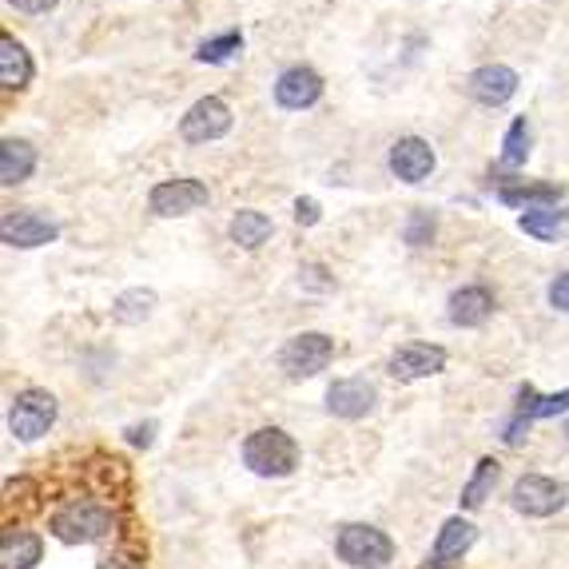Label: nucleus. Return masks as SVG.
I'll return each mask as SVG.
<instances>
[{"label": "nucleus", "mask_w": 569, "mask_h": 569, "mask_svg": "<svg viewBox=\"0 0 569 569\" xmlns=\"http://www.w3.org/2000/svg\"><path fill=\"white\" fill-rule=\"evenodd\" d=\"M521 231L534 235V240H558L569 231V211L566 208H529L521 215Z\"/></svg>", "instance_id": "nucleus-22"}, {"label": "nucleus", "mask_w": 569, "mask_h": 569, "mask_svg": "<svg viewBox=\"0 0 569 569\" xmlns=\"http://www.w3.org/2000/svg\"><path fill=\"white\" fill-rule=\"evenodd\" d=\"M498 478H502V462L494 459V454H486V459L474 466V478L462 486V509H478L482 502L494 494V486H498Z\"/></svg>", "instance_id": "nucleus-21"}, {"label": "nucleus", "mask_w": 569, "mask_h": 569, "mask_svg": "<svg viewBox=\"0 0 569 569\" xmlns=\"http://www.w3.org/2000/svg\"><path fill=\"white\" fill-rule=\"evenodd\" d=\"M12 9L17 12H29V17H41V12H49V9H56L61 0H9Z\"/></svg>", "instance_id": "nucleus-31"}, {"label": "nucleus", "mask_w": 569, "mask_h": 569, "mask_svg": "<svg viewBox=\"0 0 569 569\" xmlns=\"http://www.w3.org/2000/svg\"><path fill=\"white\" fill-rule=\"evenodd\" d=\"M243 466L260 478H287L299 466V442L283 426H260L243 439Z\"/></svg>", "instance_id": "nucleus-1"}, {"label": "nucleus", "mask_w": 569, "mask_h": 569, "mask_svg": "<svg viewBox=\"0 0 569 569\" xmlns=\"http://www.w3.org/2000/svg\"><path fill=\"white\" fill-rule=\"evenodd\" d=\"M124 434H128L131 446H144V450H148L151 442H156V422H136V426H128Z\"/></svg>", "instance_id": "nucleus-29"}, {"label": "nucleus", "mask_w": 569, "mask_h": 569, "mask_svg": "<svg viewBox=\"0 0 569 569\" xmlns=\"http://www.w3.org/2000/svg\"><path fill=\"white\" fill-rule=\"evenodd\" d=\"M498 200L509 203V208H558L561 188L558 183H506L498 191Z\"/></svg>", "instance_id": "nucleus-20"}, {"label": "nucleus", "mask_w": 569, "mask_h": 569, "mask_svg": "<svg viewBox=\"0 0 569 569\" xmlns=\"http://www.w3.org/2000/svg\"><path fill=\"white\" fill-rule=\"evenodd\" d=\"M526 156H529V120L518 116V120L509 124L506 140H502V164H506V168H521Z\"/></svg>", "instance_id": "nucleus-24"}, {"label": "nucleus", "mask_w": 569, "mask_h": 569, "mask_svg": "<svg viewBox=\"0 0 569 569\" xmlns=\"http://www.w3.org/2000/svg\"><path fill=\"white\" fill-rule=\"evenodd\" d=\"M295 220L303 223V228H315V223L323 220V211H319V203L310 200V196H299L295 200Z\"/></svg>", "instance_id": "nucleus-27"}, {"label": "nucleus", "mask_w": 569, "mask_h": 569, "mask_svg": "<svg viewBox=\"0 0 569 569\" xmlns=\"http://www.w3.org/2000/svg\"><path fill=\"white\" fill-rule=\"evenodd\" d=\"M203 203H208V183L200 180H164L151 188L148 196V208L151 215H164V220H171V215H191V211H200Z\"/></svg>", "instance_id": "nucleus-6"}, {"label": "nucleus", "mask_w": 569, "mask_h": 569, "mask_svg": "<svg viewBox=\"0 0 569 569\" xmlns=\"http://www.w3.org/2000/svg\"><path fill=\"white\" fill-rule=\"evenodd\" d=\"M466 92L470 101L486 104V108H502L518 92V72L506 69V64H482L466 76Z\"/></svg>", "instance_id": "nucleus-11"}, {"label": "nucleus", "mask_w": 569, "mask_h": 569, "mask_svg": "<svg viewBox=\"0 0 569 569\" xmlns=\"http://www.w3.org/2000/svg\"><path fill=\"white\" fill-rule=\"evenodd\" d=\"M231 131V108L220 101V96H203L188 108V116L180 120V136L188 144H208L220 140Z\"/></svg>", "instance_id": "nucleus-8"}, {"label": "nucleus", "mask_w": 569, "mask_h": 569, "mask_svg": "<svg viewBox=\"0 0 569 569\" xmlns=\"http://www.w3.org/2000/svg\"><path fill=\"white\" fill-rule=\"evenodd\" d=\"M549 307L569 310V271H566V275H558L554 283H549Z\"/></svg>", "instance_id": "nucleus-30"}, {"label": "nucleus", "mask_w": 569, "mask_h": 569, "mask_svg": "<svg viewBox=\"0 0 569 569\" xmlns=\"http://www.w3.org/2000/svg\"><path fill=\"white\" fill-rule=\"evenodd\" d=\"M434 148H430L422 136H402L390 148V171L399 176L402 183H422L434 171Z\"/></svg>", "instance_id": "nucleus-13"}, {"label": "nucleus", "mask_w": 569, "mask_h": 569, "mask_svg": "<svg viewBox=\"0 0 569 569\" xmlns=\"http://www.w3.org/2000/svg\"><path fill=\"white\" fill-rule=\"evenodd\" d=\"M335 359V339L323 335V330H303L295 339H287V347L280 350V367L287 379H315L319 370L330 367Z\"/></svg>", "instance_id": "nucleus-4"}, {"label": "nucleus", "mask_w": 569, "mask_h": 569, "mask_svg": "<svg viewBox=\"0 0 569 569\" xmlns=\"http://www.w3.org/2000/svg\"><path fill=\"white\" fill-rule=\"evenodd\" d=\"M335 554H339V561H347L350 569H382L394 558V541H390L379 526L350 521V526L339 529V538H335Z\"/></svg>", "instance_id": "nucleus-2"}, {"label": "nucleus", "mask_w": 569, "mask_h": 569, "mask_svg": "<svg viewBox=\"0 0 569 569\" xmlns=\"http://www.w3.org/2000/svg\"><path fill=\"white\" fill-rule=\"evenodd\" d=\"M566 502L569 486L558 478H546V474H521L509 489V506L526 518H554L558 509H566Z\"/></svg>", "instance_id": "nucleus-5"}, {"label": "nucleus", "mask_w": 569, "mask_h": 569, "mask_svg": "<svg viewBox=\"0 0 569 569\" xmlns=\"http://www.w3.org/2000/svg\"><path fill=\"white\" fill-rule=\"evenodd\" d=\"M323 96V76L315 69H303V64H295V69H287L280 76V84H275V101H280V108H310V104Z\"/></svg>", "instance_id": "nucleus-14"}, {"label": "nucleus", "mask_w": 569, "mask_h": 569, "mask_svg": "<svg viewBox=\"0 0 569 569\" xmlns=\"http://www.w3.org/2000/svg\"><path fill=\"white\" fill-rule=\"evenodd\" d=\"M489 315H494V295L482 283H470V287L450 295V323L454 327H482Z\"/></svg>", "instance_id": "nucleus-15"}, {"label": "nucleus", "mask_w": 569, "mask_h": 569, "mask_svg": "<svg viewBox=\"0 0 569 569\" xmlns=\"http://www.w3.org/2000/svg\"><path fill=\"white\" fill-rule=\"evenodd\" d=\"M32 81V56L21 41H12L9 32L0 36V84L4 88H24Z\"/></svg>", "instance_id": "nucleus-19"}, {"label": "nucleus", "mask_w": 569, "mask_h": 569, "mask_svg": "<svg viewBox=\"0 0 569 569\" xmlns=\"http://www.w3.org/2000/svg\"><path fill=\"white\" fill-rule=\"evenodd\" d=\"M32 168H36V148H32L29 140H4L0 144V183L4 188H17V183H24L32 176Z\"/></svg>", "instance_id": "nucleus-16"}, {"label": "nucleus", "mask_w": 569, "mask_h": 569, "mask_svg": "<svg viewBox=\"0 0 569 569\" xmlns=\"http://www.w3.org/2000/svg\"><path fill=\"white\" fill-rule=\"evenodd\" d=\"M299 275H303V283H307V287H315V291H330V287H335V280H327V267H319V263H307Z\"/></svg>", "instance_id": "nucleus-28"}, {"label": "nucleus", "mask_w": 569, "mask_h": 569, "mask_svg": "<svg viewBox=\"0 0 569 569\" xmlns=\"http://www.w3.org/2000/svg\"><path fill=\"white\" fill-rule=\"evenodd\" d=\"M0 240L9 243V247H44V243H56L61 240V228L41 215V211H4V220H0Z\"/></svg>", "instance_id": "nucleus-7"}, {"label": "nucleus", "mask_w": 569, "mask_h": 569, "mask_svg": "<svg viewBox=\"0 0 569 569\" xmlns=\"http://www.w3.org/2000/svg\"><path fill=\"white\" fill-rule=\"evenodd\" d=\"M569 410V390H558V394H538V390L529 387H518V407H514V414H521V419L538 422V419H558V414H566Z\"/></svg>", "instance_id": "nucleus-18"}, {"label": "nucleus", "mask_w": 569, "mask_h": 569, "mask_svg": "<svg viewBox=\"0 0 569 569\" xmlns=\"http://www.w3.org/2000/svg\"><path fill=\"white\" fill-rule=\"evenodd\" d=\"M271 220L263 215V211H251V208H243V211H235L231 215V228H228V235H231V243L235 247H243V251H260L263 243L271 240Z\"/></svg>", "instance_id": "nucleus-17"}, {"label": "nucleus", "mask_w": 569, "mask_h": 569, "mask_svg": "<svg viewBox=\"0 0 569 569\" xmlns=\"http://www.w3.org/2000/svg\"><path fill=\"white\" fill-rule=\"evenodd\" d=\"M240 44H243L240 32H223V36H215V41L200 44L196 61H200V64H223V61H231V52H240Z\"/></svg>", "instance_id": "nucleus-25"}, {"label": "nucleus", "mask_w": 569, "mask_h": 569, "mask_svg": "<svg viewBox=\"0 0 569 569\" xmlns=\"http://www.w3.org/2000/svg\"><path fill=\"white\" fill-rule=\"evenodd\" d=\"M375 402H379V390L367 379H339L327 387V410L335 419H367Z\"/></svg>", "instance_id": "nucleus-12"}, {"label": "nucleus", "mask_w": 569, "mask_h": 569, "mask_svg": "<svg viewBox=\"0 0 569 569\" xmlns=\"http://www.w3.org/2000/svg\"><path fill=\"white\" fill-rule=\"evenodd\" d=\"M434 231H439V220H434L430 211H410L407 228H402V240H407L410 247H426V243H434Z\"/></svg>", "instance_id": "nucleus-26"}, {"label": "nucleus", "mask_w": 569, "mask_h": 569, "mask_svg": "<svg viewBox=\"0 0 569 569\" xmlns=\"http://www.w3.org/2000/svg\"><path fill=\"white\" fill-rule=\"evenodd\" d=\"M387 370H390V379H399V382L430 379V375L446 370V350L434 347V343H407V347H399L387 359Z\"/></svg>", "instance_id": "nucleus-9"}, {"label": "nucleus", "mask_w": 569, "mask_h": 569, "mask_svg": "<svg viewBox=\"0 0 569 569\" xmlns=\"http://www.w3.org/2000/svg\"><path fill=\"white\" fill-rule=\"evenodd\" d=\"M151 307H156V291L131 287V291H124L120 299H116V307H112V319L124 323V327H136V323L148 319Z\"/></svg>", "instance_id": "nucleus-23"}, {"label": "nucleus", "mask_w": 569, "mask_h": 569, "mask_svg": "<svg viewBox=\"0 0 569 569\" xmlns=\"http://www.w3.org/2000/svg\"><path fill=\"white\" fill-rule=\"evenodd\" d=\"M474 541H478V529H474V521H466L459 514V518H446L439 529V541H434V549H430V558L422 569H459L462 558H466L470 549H474Z\"/></svg>", "instance_id": "nucleus-10"}, {"label": "nucleus", "mask_w": 569, "mask_h": 569, "mask_svg": "<svg viewBox=\"0 0 569 569\" xmlns=\"http://www.w3.org/2000/svg\"><path fill=\"white\" fill-rule=\"evenodd\" d=\"M56 414H61V407H56V394H49V390H41V387L21 390V394L9 402V430H12V439H21V442L44 439V434L56 426Z\"/></svg>", "instance_id": "nucleus-3"}, {"label": "nucleus", "mask_w": 569, "mask_h": 569, "mask_svg": "<svg viewBox=\"0 0 569 569\" xmlns=\"http://www.w3.org/2000/svg\"><path fill=\"white\" fill-rule=\"evenodd\" d=\"M566 439H569V422H566Z\"/></svg>", "instance_id": "nucleus-32"}]
</instances>
